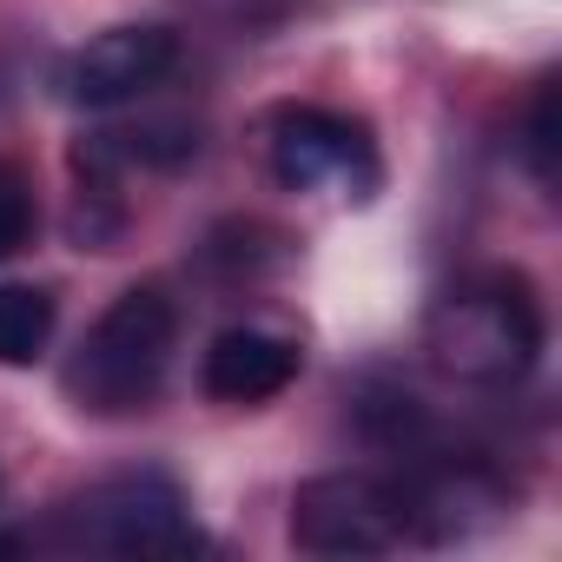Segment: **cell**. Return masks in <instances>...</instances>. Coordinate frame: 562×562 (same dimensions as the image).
I'll list each match as a JSON object with an SVG mask.
<instances>
[{"instance_id": "cell-11", "label": "cell", "mask_w": 562, "mask_h": 562, "mask_svg": "<svg viewBox=\"0 0 562 562\" xmlns=\"http://www.w3.org/2000/svg\"><path fill=\"white\" fill-rule=\"evenodd\" d=\"M522 166H529V179L542 192L555 186V74H542L536 93H529V113H522Z\"/></svg>"}, {"instance_id": "cell-4", "label": "cell", "mask_w": 562, "mask_h": 562, "mask_svg": "<svg viewBox=\"0 0 562 562\" xmlns=\"http://www.w3.org/2000/svg\"><path fill=\"white\" fill-rule=\"evenodd\" d=\"M258 139H265L271 179L285 192H338L351 205H364L378 192V146H371V126L351 113L285 100L265 113Z\"/></svg>"}, {"instance_id": "cell-9", "label": "cell", "mask_w": 562, "mask_h": 562, "mask_svg": "<svg viewBox=\"0 0 562 562\" xmlns=\"http://www.w3.org/2000/svg\"><path fill=\"white\" fill-rule=\"evenodd\" d=\"M60 325V299L47 285H0V364L27 371Z\"/></svg>"}, {"instance_id": "cell-12", "label": "cell", "mask_w": 562, "mask_h": 562, "mask_svg": "<svg viewBox=\"0 0 562 562\" xmlns=\"http://www.w3.org/2000/svg\"><path fill=\"white\" fill-rule=\"evenodd\" d=\"M265 238H278V232H265L258 218H232V225H218V232L205 238V258H212V265H232V278H238V271H258V258H278V245L258 251Z\"/></svg>"}, {"instance_id": "cell-2", "label": "cell", "mask_w": 562, "mask_h": 562, "mask_svg": "<svg viewBox=\"0 0 562 562\" xmlns=\"http://www.w3.org/2000/svg\"><path fill=\"white\" fill-rule=\"evenodd\" d=\"M179 351V305L166 285L120 292L67 358V397L93 417H133L159 397Z\"/></svg>"}, {"instance_id": "cell-7", "label": "cell", "mask_w": 562, "mask_h": 562, "mask_svg": "<svg viewBox=\"0 0 562 562\" xmlns=\"http://www.w3.org/2000/svg\"><path fill=\"white\" fill-rule=\"evenodd\" d=\"M172 67H179V34L172 27L120 21V27H100L93 41H80L60 60V100L87 106V113H106V106L146 100Z\"/></svg>"}, {"instance_id": "cell-5", "label": "cell", "mask_w": 562, "mask_h": 562, "mask_svg": "<svg viewBox=\"0 0 562 562\" xmlns=\"http://www.w3.org/2000/svg\"><path fill=\"white\" fill-rule=\"evenodd\" d=\"M397 490H404V536L417 542H470L516 503V483L483 450H450V443H424L417 457H404Z\"/></svg>"}, {"instance_id": "cell-3", "label": "cell", "mask_w": 562, "mask_h": 562, "mask_svg": "<svg viewBox=\"0 0 562 562\" xmlns=\"http://www.w3.org/2000/svg\"><path fill=\"white\" fill-rule=\"evenodd\" d=\"M54 542L100 549V555H199L205 549V536L186 509V490L166 470H126V476L80 490L54 516Z\"/></svg>"}, {"instance_id": "cell-1", "label": "cell", "mask_w": 562, "mask_h": 562, "mask_svg": "<svg viewBox=\"0 0 562 562\" xmlns=\"http://www.w3.org/2000/svg\"><path fill=\"white\" fill-rule=\"evenodd\" d=\"M542 299L522 271H470L443 285L424 312V351L430 364L463 391H509L542 358Z\"/></svg>"}, {"instance_id": "cell-8", "label": "cell", "mask_w": 562, "mask_h": 562, "mask_svg": "<svg viewBox=\"0 0 562 562\" xmlns=\"http://www.w3.org/2000/svg\"><path fill=\"white\" fill-rule=\"evenodd\" d=\"M305 371V351L285 338V331H265V325H232L205 345V364H199V384L212 404H271L278 391H292Z\"/></svg>"}, {"instance_id": "cell-10", "label": "cell", "mask_w": 562, "mask_h": 562, "mask_svg": "<svg viewBox=\"0 0 562 562\" xmlns=\"http://www.w3.org/2000/svg\"><path fill=\"white\" fill-rule=\"evenodd\" d=\"M34 225H41V199H34V179L21 159L0 153V258H14L34 245Z\"/></svg>"}, {"instance_id": "cell-6", "label": "cell", "mask_w": 562, "mask_h": 562, "mask_svg": "<svg viewBox=\"0 0 562 562\" xmlns=\"http://www.w3.org/2000/svg\"><path fill=\"white\" fill-rule=\"evenodd\" d=\"M292 542L305 555H384L404 542V490L378 470H325L292 496Z\"/></svg>"}]
</instances>
